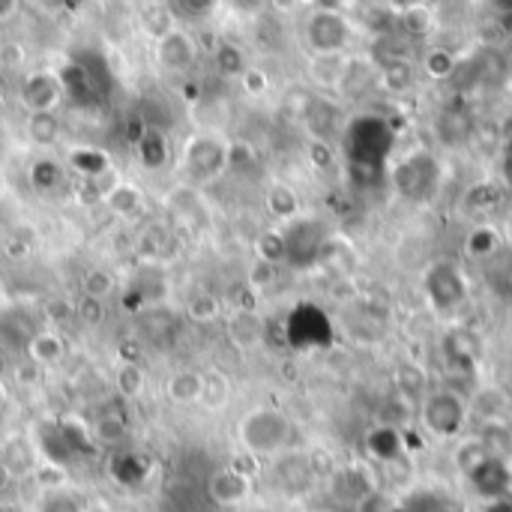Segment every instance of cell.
<instances>
[{
	"instance_id": "31",
	"label": "cell",
	"mask_w": 512,
	"mask_h": 512,
	"mask_svg": "<svg viewBox=\"0 0 512 512\" xmlns=\"http://www.w3.org/2000/svg\"><path fill=\"white\" fill-rule=\"evenodd\" d=\"M498 246H501L498 228H495V225H477V228L468 234V240H465V255L483 261V258H492V255L498 252Z\"/></svg>"
},
{
	"instance_id": "40",
	"label": "cell",
	"mask_w": 512,
	"mask_h": 512,
	"mask_svg": "<svg viewBox=\"0 0 512 512\" xmlns=\"http://www.w3.org/2000/svg\"><path fill=\"white\" fill-rule=\"evenodd\" d=\"M315 6H324V9H345V3L351 0H312Z\"/></svg>"
},
{
	"instance_id": "41",
	"label": "cell",
	"mask_w": 512,
	"mask_h": 512,
	"mask_svg": "<svg viewBox=\"0 0 512 512\" xmlns=\"http://www.w3.org/2000/svg\"><path fill=\"white\" fill-rule=\"evenodd\" d=\"M426 512H453V510H450L447 504H435V507H429V510H426Z\"/></svg>"
},
{
	"instance_id": "27",
	"label": "cell",
	"mask_w": 512,
	"mask_h": 512,
	"mask_svg": "<svg viewBox=\"0 0 512 512\" xmlns=\"http://www.w3.org/2000/svg\"><path fill=\"white\" fill-rule=\"evenodd\" d=\"M36 512H87V504L69 486H48L39 498V510Z\"/></svg>"
},
{
	"instance_id": "25",
	"label": "cell",
	"mask_w": 512,
	"mask_h": 512,
	"mask_svg": "<svg viewBox=\"0 0 512 512\" xmlns=\"http://www.w3.org/2000/svg\"><path fill=\"white\" fill-rule=\"evenodd\" d=\"M63 354H66V345H63V339H60L57 333H51V330H39V333L30 339V345H27V357H30L36 366H54V363L63 360Z\"/></svg>"
},
{
	"instance_id": "3",
	"label": "cell",
	"mask_w": 512,
	"mask_h": 512,
	"mask_svg": "<svg viewBox=\"0 0 512 512\" xmlns=\"http://www.w3.org/2000/svg\"><path fill=\"white\" fill-rule=\"evenodd\" d=\"M60 84H63V99H69L78 111H90L105 105L111 93V72L99 54H75L69 57L60 69Z\"/></svg>"
},
{
	"instance_id": "47",
	"label": "cell",
	"mask_w": 512,
	"mask_h": 512,
	"mask_svg": "<svg viewBox=\"0 0 512 512\" xmlns=\"http://www.w3.org/2000/svg\"><path fill=\"white\" fill-rule=\"evenodd\" d=\"M0 195H3V174H0Z\"/></svg>"
},
{
	"instance_id": "37",
	"label": "cell",
	"mask_w": 512,
	"mask_h": 512,
	"mask_svg": "<svg viewBox=\"0 0 512 512\" xmlns=\"http://www.w3.org/2000/svg\"><path fill=\"white\" fill-rule=\"evenodd\" d=\"M240 84L246 87V93L258 96V93H264V90H267V75H264L261 69L249 66V69H246V72L240 75Z\"/></svg>"
},
{
	"instance_id": "9",
	"label": "cell",
	"mask_w": 512,
	"mask_h": 512,
	"mask_svg": "<svg viewBox=\"0 0 512 512\" xmlns=\"http://www.w3.org/2000/svg\"><path fill=\"white\" fill-rule=\"evenodd\" d=\"M285 240V261L294 267H309L324 252V225L309 216H297L282 231Z\"/></svg>"
},
{
	"instance_id": "5",
	"label": "cell",
	"mask_w": 512,
	"mask_h": 512,
	"mask_svg": "<svg viewBox=\"0 0 512 512\" xmlns=\"http://www.w3.org/2000/svg\"><path fill=\"white\" fill-rule=\"evenodd\" d=\"M33 447H36V453H39L51 468H66V465H72L75 459H81V456H87V453L96 450L90 429H84V426H78V423H69V420L42 423V426L36 429Z\"/></svg>"
},
{
	"instance_id": "19",
	"label": "cell",
	"mask_w": 512,
	"mask_h": 512,
	"mask_svg": "<svg viewBox=\"0 0 512 512\" xmlns=\"http://www.w3.org/2000/svg\"><path fill=\"white\" fill-rule=\"evenodd\" d=\"M39 333L36 321L24 312V309H9L0 315V339L15 348V351H27L30 339Z\"/></svg>"
},
{
	"instance_id": "33",
	"label": "cell",
	"mask_w": 512,
	"mask_h": 512,
	"mask_svg": "<svg viewBox=\"0 0 512 512\" xmlns=\"http://www.w3.org/2000/svg\"><path fill=\"white\" fill-rule=\"evenodd\" d=\"M228 396H231V390H228V381L222 375H204V396H201V402L207 408H222L228 402Z\"/></svg>"
},
{
	"instance_id": "30",
	"label": "cell",
	"mask_w": 512,
	"mask_h": 512,
	"mask_svg": "<svg viewBox=\"0 0 512 512\" xmlns=\"http://www.w3.org/2000/svg\"><path fill=\"white\" fill-rule=\"evenodd\" d=\"M222 0H168V12L180 21V24H201L207 21Z\"/></svg>"
},
{
	"instance_id": "11",
	"label": "cell",
	"mask_w": 512,
	"mask_h": 512,
	"mask_svg": "<svg viewBox=\"0 0 512 512\" xmlns=\"http://www.w3.org/2000/svg\"><path fill=\"white\" fill-rule=\"evenodd\" d=\"M18 102L27 114L36 111H57L63 102V84L57 69H33L18 84Z\"/></svg>"
},
{
	"instance_id": "23",
	"label": "cell",
	"mask_w": 512,
	"mask_h": 512,
	"mask_svg": "<svg viewBox=\"0 0 512 512\" xmlns=\"http://www.w3.org/2000/svg\"><path fill=\"white\" fill-rule=\"evenodd\" d=\"M264 207H267V213L276 219V222H294L297 216H300V210H303V204H300V195L288 186V183H273L267 192H264Z\"/></svg>"
},
{
	"instance_id": "16",
	"label": "cell",
	"mask_w": 512,
	"mask_h": 512,
	"mask_svg": "<svg viewBox=\"0 0 512 512\" xmlns=\"http://www.w3.org/2000/svg\"><path fill=\"white\" fill-rule=\"evenodd\" d=\"M375 84H381V66L369 57H345L336 90L348 99L366 96Z\"/></svg>"
},
{
	"instance_id": "12",
	"label": "cell",
	"mask_w": 512,
	"mask_h": 512,
	"mask_svg": "<svg viewBox=\"0 0 512 512\" xmlns=\"http://www.w3.org/2000/svg\"><path fill=\"white\" fill-rule=\"evenodd\" d=\"M270 462H273V486L288 498L306 495L318 480V471H315L312 459L306 453H300V450H288V453H282V456H276Z\"/></svg>"
},
{
	"instance_id": "43",
	"label": "cell",
	"mask_w": 512,
	"mask_h": 512,
	"mask_svg": "<svg viewBox=\"0 0 512 512\" xmlns=\"http://www.w3.org/2000/svg\"><path fill=\"white\" fill-rule=\"evenodd\" d=\"M3 372H6V363H3V357H0V381H3Z\"/></svg>"
},
{
	"instance_id": "45",
	"label": "cell",
	"mask_w": 512,
	"mask_h": 512,
	"mask_svg": "<svg viewBox=\"0 0 512 512\" xmlns=\"http://www.w3.org/2000/svg\"><path fill=\"white\" fill-rule=\"evenodd\" d=\"M321 512H345V510H339V507H333V510H321Z\"/></svg>"
},
{
	"instance_id": "7",
	"label": "cell",
	"mask_w": 512,
	"mask_h": 512,
	"mask_svg": "<svg viewBox=\"0 0 512 512\" xmlns=\"http://www.w3.org/2000/svg\"><path fill=\"white\" fill-rule=\"evenodd\" d=\"M423 291H426V300L432 303V309H438V312H459L471 297L468 279L456 261L429 264L423 273Z\"/></svg>"
},
{
	"instance_id": "24",
	"label": "cell",
	"mask_w": 512,
	"mask_h": 512,
	"mask_svg": "<svg viewBox=\"0 0 512 512\" xmlns=\"http://www.w3.org/2000/svg\"><path fill=\"white\" fill-rule=\"evenodd\" d=\"M63 177H66V168L51 159V156H36L27 168V180L30 186L39 192V195H51L63 186Z\"/></svg>"
},
{
	"instance_id": "1",
	"label": "cell",
	"mask_w": 512,
	"mask_h": 512,
	"mask_svg": "<svg viewBox=\"0 0 512 512\" xmlns=\"http://www.w3.org/2000/svg\"><path fill=\"white\" fill-rule=\"evenodd\" d=\"M297 426L294 420L273 405H258L246 411L237 423V444L255 459H276L294 450Z\"/></svg>"
},
{
	"instance_id": "18",
	"label": "cell",
	"mask_w": 512,
	"mask_h": 512,
	"mask_svg": "<svg viewBox=\"0 0 512 512\" xmlns=\"http://www.w3.org/2000/svg\"><path fill=\"white\" fill-rule=\"evenodd\" d=\"M135 156L147 171H162L171 162V144L165 138V132L147 126L138 138H135Z\"/></svg>"
},
{
	"instance_id": "4",
	"label": "cell",
	"mask_w": 512,
	"mask_h": 512,
	"mask_svg": "<svg viewBox=\"0 0 512 512\" xmlns=\"http://www.w3.org/2000/svg\"><path fill=\"white\" fill-rule=\"evenodd\" d=\"M231 144L216 132H195L186 138L177 174L186 180V186H210L231 168Z\"/></svg>"
},
{
	"instance_id": "10",
	"label": "cell",
	"mask_w": 512,
	"mask_h": 512,
	"mask_svg": "<svg viewBox=\"0 0 512 512\" xmlns=\"http://www.w3.org/2000/svg\"><path fill=\"white\" fill-rule=\"evenodd\" d=\"M156 63L168 75H186L198 63V45L189 30L168 27L156 39Z\"/></svg>"
},
{
	"instance_id": "32",
	"label": "cell",
	"mask_w": 512,
	"mask_h": 512,
	"mask_svg": "<svg viewBox=\"0 0 512 512\" xmlns=\"http://www.w3.org/2000/svg\"><path fill=\"white\" fill-rule=\"evenodd\" d=\"M105 201L117 210V213H123V216H132L138 207H141V192L132 186V183H117L108 195H105Z\"/></svg>"
},
{
	"instance_id": "6",
	"label": "cell",
	"mask_w": 512,
	"mask_h": 512,
	"mask_svg": "<svg viewBox=\"0 0 512 512\" xmlns=\"http://www.w3.org/2000/svg\"><path fill=\"white\" fill-rule=\"evenodd\" d=\"M303 42L315 57L345 54L354 42V24L342 9L315 6L303 21Z\"/></svg>"
},
{
	"instance_id": "22",
	"label": "cell",
	"mask_w": 512,
	"mask_h": 512,
	"mask_svg": "<svg viewBox=\"0 0 512 512\" xmlns=\"http://www.w3.org/2000/svg\"><path fill=\"white\" fill-rule=\"evenodd\" d=\"M69 168L75 174L87 177V180H96V177L111 171V156L105 150L93 147V144H78V147L69 150Z\"/></svg>"
},
{
	"instance_id": "13",
	"label": "cell",
	"mask_w": 512,
	"mask_h": 512,
	"mask_svg": "<svg viewBox=\"0 0 512 512\" xmlns=\"http://www.w3.org/2000/svg\"><path fill=\"white\" fill-rule=\"evenodd\" d=\"M330 495L336 501L339 510H360L366 501L375 498V483L369 477L366 468L360 465H348V468H336L330 474Z\"/></svg>"
},
{
	"instance_id": "42",
	"label": "cell",
	"mask_w": 512,
	"mask_h": 512,
	"mask_svg": "<svg viewBox=\"0 0 512 512\" xmlns=\"http://www.w3.org/2000/svg\"><path fill=\"white\" fill-rule=\"evenodd\" d=\"M9 6H12V0H0V15H6V12H9Z\"/></svg>"
},
{
	"instance_id": "15",
	"label": "cell",
	"mask_w": 512,
	"mask_h": 512,
	"mask_svg": "<svg viewBox=\"0 0 512 512\" xmlns=\"http://www.w3.org/2000/svg\"><path fill=\"white\" fill-rule=\"evenodd\" d=\"M207 495H210V501H213L216 507L231 510V507H240V504L249 501V495H252V480H249V474H243L240 468L225 465V468H216V471L210 474V480H207Z\"/></svg>"
},
{
	"instance_id": "26",
	"label": "cell",
	"mask_w": 512,
	"mask_h": 512,
	"mask_svg": "<svg viewBox=\"0 0 512 512\" xmlns=\"http://www.w3.org/2000/svg\"><path fill=\"white\" fill-rule=\"evenodd\" d=\"M24 129H27V138H30L36 147H51V144H57V138H60V120H57L54 111L27 114Z\"/></svg>"
},
{
	"instance_id": "8",
	"label": "cell",
	"mask_w": 512,
	"mask_h": 512,
	"mask_svg": "<svg viewBox=\"0 0 512 512\" xmlns=\"http://www.w3.org/2000/svg\"><path fill=\"white\" fill-rule=\"evenodd\" d=\"M438 180H441L438 159L432 153H426V150H417V153L405 156L393 168V186L408 201H426L438 189Z\"/></svg>"
},
{
	"instance_id": "21",
	"label": "cell",
	"mask_w": 512,
	"mask_h": 512,
	"mask_svg": "<svg viewBox=\"0 0 512 512\" xmlns=\"http://www.w3.org/2000/svg\"><path fill=\"white\" fill-rule=\"evenodd\" d=\"M165 396L174 405H198L204 396V375L195 369H180L168 378L165 384Z\"/></svg>"
},
{
	"instance_id": "46",
	"label": "cell",
	"mask_w": 512,
	"mask_h": 512,
	"mask_svg": "<svg viewBox=\"0 0 512 512\" xmlns=\"http://www.w3.org/2000/svg\"><path fill=\"white\" fill-rule=\"evenodd\" d=\"M0 512H15V510H9V507H3V504H0Z\"/></svg>"
},
{
	"instance_id": "2",
	"label": "cell",
	"mask_w": 512,
	"mask_h": 512,
	"mask_svg": "<svg viewBox=\"0 0 512 512\" xmlns=\"http://www.w3.org/2000/svg\"><path fill=\"white\" fill-rule=\"evenodd\" d=\"M420 429L441 444H456L471 426V399L456 387H432L423 393L417 408Z\"/></svg>"
},
{
	"instance_id": "35",
	"label": "cell",
	"mask_w": 512,
	"mask_h": 512,
	"mask_svg": "<svg viewBox=\"0 0 512 512\" xmlns=\"http://www.w3.org/2000/svg\"><path fill=\"white\" fill-rule=\"evenodd\" d=\"M189 315L195 321H213L219 315V300L210 297V294H198V297L189 300Z\"/></svg>"
},
{
	"instance_id": "17",
	"label": "cell",
	"mask_w": 512,
	"mask_h": 512,
	"mask_svg": "<svg viewBox=\"0 0 512 512\" xmlns=\"http://www.w3.org/2000/svg\"><path fill=\"white\" fill-rule=\"evenodd\" d=\"M405 450V441H402V432L393 426V423H381L375 426L369 435H366V453L369 459H375L378 465H390L402 456Z\"/></svg>"
},
{
	"instance_id": "38",
	"label": "cell",
	"mask_w": 512,
	"mask_h": 512,
	"mask_svg": "<svg viewBox=\"0 0 512 512\" xmlns=\"http://www.w3.org/2000/svg\"><path fill=\"white\" fill-rule=\"evenodd\" d=\"M477 512H512V495H498V498H486L477 504Z\"/></svg>"
},
{
	"instance_id": "28",
	"label": "cell",
	"mask_w": 512,
	"mask_h": 512,
	"mask_svg": "<svg viewBox=\"0 0 512 512\" xmlns=\"http://www.w3.org/2000/svg\"><path fill=\"white\" fill-rule=\"evenodd\" d=\"M90 435H93L96 447H120L126 441L129 429H126V420L120 414H102L90 426Z\"/></svg>"
},
{
	"instance_id": "34",
	"label": "cell",
	"mask_w": 512,
	"mask_h": 512,
	"mask_svg": "<svg viewBox=\"0 0 512 512\" xmlns=\"http://www.w3.org/2000/svg\"><path fill=\"white\" fill-rule=\"evenodd\" d=\"M111 291H114V279H111L105 270H90V273L84 276V294H87V297L105 300Z\"/></svg>"
},
{
	"instance_id": "39",
	"label": "cell",
	"mask_w": 512,
	"mask_h": 512,
	"mask_svg": "<svg viewBox=\"0 0 512 512\" xmlns=\"http://www.w3.org/2000/svg\"><path fill=\"white\" fill-rule=\"evenodd\" d=\"M234 9H243V12H258L264 6V0H231Z\"/></svg>"
},
{
	"instance_id": "44",
	"label": "cell",
	"mask_w": 512,
	"mask_h": 512,
	"mask_svg": "<svg viewBox=\"0 0 512 512\" xmlns=\"http://www.w3.org/2000/svg\"><path fill=\"white\" fill-rule=\"evenodd\" d=\"M3 399H6V390H3V381H0V405H3Z\"/></svg>"
},
{
	"instance_id": "29",
	"label": "cell",
	"mask_w": 512,
	"mask_h": 512,
	"mask_svg": "<svg viewBox=\"0 0 512 512\" xmlns=\"http://www.w3.org/2000/svg\"><path fill=\"white\" fill-rule=\"evenodd\" d=\"M213 63H216V72L225 78H240L249 69L246 51L237 42H219L213 51Z\"/></svg>"
},
{
	"instance_id": "14",
	"label": "cell",
	"mask_w": 512,
	"mask_h": 512,
	"mask_svg": "<svg viewBox=\"0 0 512 512\" xmlns=\"http://www.w3.org/2000/svg\"><path fill=\"white\" fill-rule=\"evenodd\" d=\"M465 483L474 489L477 501L512 495V459H504V456L483 459L474 471L465 474Z\"/></svg>"
},
{
	"instance_id": "36",
	"label": "cell",
	"mask_w": 512,
	"mask_h": 512,
	"mask_svg": "<svg viewBox=\"0 0 512 512\" xmlns=\"http://www.w3.org/2000/svg\"><path fill=\"white\" fill-rule=\"evenodd\" d=\"M141 387H144V378H141V369L138 366H123L120 369V375H117V390L123 393V396H138L141 393Z\"/></svg>"
},
{
	"instance_id": "20",
	"label": "cell",
	"mask_w": 512,
	"mask_h": 512,
	"mask_svg": "<svg viewBox=\"0 0 512 512\" xmlns=\"http://www.w3.org/2000/svg\"><path fill=\"white\" fill-rule=\"evenodd\" d=\"M150 474V462L147 456L141 453H132V450H114V459H111V477L126 486V489H135L147 480Z\"/></svg>"
}]
</instances>
